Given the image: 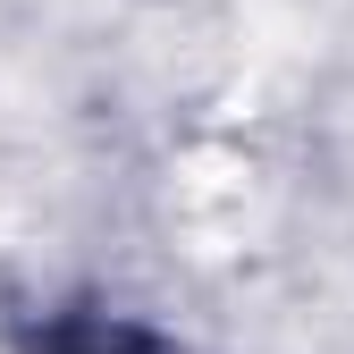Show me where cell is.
<instances>
[{"label":"cell","mask_w":354,"mask_h":354,"mask_svg":"<svg viewBox=\"0 0 354 354\" xmlns=\"http://www.w3.org/2000/svg\"><path fill=\"white\" fill-rule=\"evenodd\" d=\"M76 354H136V337H93V346H76Z\"/></svg>","instance_id":"cell-1"}]
</instances>
